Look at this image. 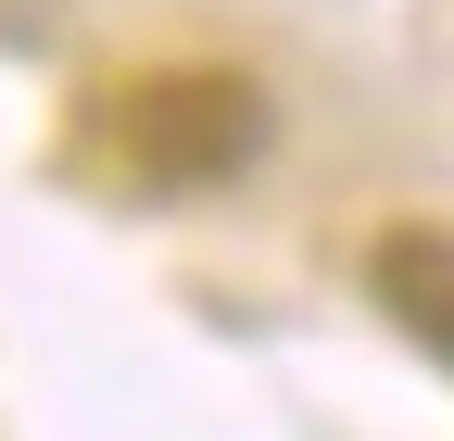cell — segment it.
<instances>
[{
	"instance_id": "obj_1",
	"label": "cell",
	"mask_w": 454,
	"mask_h": 441,
	"mask_svg": "<svg viewBox=\"0 0 454 441\" xmlns=\"http://www.w3.org/2000/svg\"><path fill=\"white\" fill-rule=\"evenodd\" d=\"M101 139L139 190H215L265 151V89L240 64H152L127 89H101Z\"/></svg>"
},
{
	"instance_id": "obj_2",
	"label": "cell",
	"mask_w": 454,
	"mask_h": 441,
	"mask_svg": "<svg viewBox=\"0 0 454 441\" xmlns=\"http://www.w3.org/2000/svg\"><path fill=\"white\" fill-rule=\"evenodd\" d=\"M366 290H379V315H391V328H404V341L454 378V228H379Z\"/></svg>"
}]
</instances>
